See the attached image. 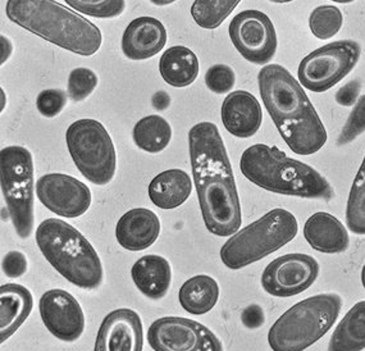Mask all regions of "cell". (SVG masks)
Masks as SVG:
<instances>
[{"mask_svg": "<svg viewBox=\"0 0 365 351\" xmlns=\"http://www.w3.org/2000/svg\"><path fill=\"white\" fill-rule=\"evenodd\" d=\"M189 151L205 226L215 236H232L241 226V205L218 127L212 122L194 126L189 132Z\"/></svg>", "mask_w": 365, "mask_h": 351, "instance_id": "obj_1", "label": "cell"}, {"mask_svg": "<svg viewBox=\"0 0 365 351\" xmlns=\"http://www.w3.org/2000/svg\"><path fill=\"white\" fill-rule=\"evenodd\" d=\"M259 91L284 143L299 156H312L327 143V130L302 83L289 69L268 64L259 71Z\"/></svg>", "mask_w": 365, "mask_h": 351, "instance_id": "obj_2", "label": "cell"}, {"mask_svg": "<svg viewBox=\"0 0 365 351\" xmlns=\"http://www.w3.org/2000/svg\"><path fill=\"white\" fill-rule=\"evenodd\" d=\"M6 14L13 24L82 57L96 54L103 43L98 26L56 0H8Z\"/></svg>", "mask_w": 365, "mask_h": 351, "instance_id": "obj_3", "label": "cell"}, {"mask_svg": "<svg viewBox=\"0 0 365 351\" xmlns=\"http://www.w3.org/2000/svg\"><path fill=\"white\" fill-rule=\"evenodd\" d=\"M240 170L249 181L271 193L326 201L334 198V188L318 171L287 157L277 146L247 148L240 159Z\"/></svg>", "mask_w": 365, "mask_h": 351, "instance_id": "obj_4", "label": "cell"}, {"mask_svg": "<svg viewBox=\"0 0 365 351\" xmlns=\"http://www.w3.org/2000/svg\"><path fill=\"white\" fill-rule=\"evenodd\" d=\"M36 244L67 281L83 290L101 286L104 275L101 258L88 238L70 223L58 218L43 220L36 230Z\"/></svg>", "mask_w": 365, "mask_h": 351, "instance_id": "obj_5", "label": "cell"}, {"mask_svg": "<svg viewBox=\"0 0 365 351\" xmlns=\"http://www.w3.org/2000/svg\"><path fill=\"white\" fill-rule=\"evenodd\" d=\"M342 307L337 294H319L300 301L284 312L268 332L274 351H302L332 328Z\"/></svg>", "mask_w": 365, "mask_h": 351, "instance_id": "obj_6", "label": "cell"}, {"mask_svg": "<svg viewBox=\"0 0 365 351\" xmlns=\"http://www.w3.org/2000/svg\"><path fill=\"white\" fill-rule=\"evenodd\" d=\"M299 231L295 215L277 208L233 233L220 249L222 263L230 270H241L268 257L291 243Z\"/></svg>", "mask_w": 365, "mask_h": 351, "instance_id": "obj_7", "label": "cell"}, {"mask_svg": "<svg viewBox=\"0 0 365 351\" xmlns=\"http://www.w3.org/2000/svg\"><path fill=\"white\" fill-rule=\"evenodd\" d=\"M0 181L14 231L21 238H30L35 222L36 188L31 151L17 145L1 149Z\"/></svg>", "mask_w": 365, "mask_h": 351, "instance_id": "obj_8", "label": "cell"}, {"mask_svg": "<svg viewBox=\"0 0 365 351\" xmlns=\"http://www.w3.org/2000/svg\"><path fill=\"white\" fill-rule=\"evenodd\" d=\"M71 158L81 175L98 186L113 180L117 156L107 128L96 119H78L66 132Z\"/></svg>", "mask_w": 365, "mask_h": 351, "instance_id": "obj_9", "label": "cell"}, {"mask_svg": "<svg viewBox=\"0 0 365 351\" xmlns=\"http://www.w3.org/2000/svg\"><path fill=\"white\" fill-rule=\"evenodd\" d=\"M360 54L361 48L354 40H339L324 45L300 62L299 82L313 93H324L355 68Z\"/></svg>", "mask_w": 365, "mask_h": 351, "instance_id": "obj_10", "label": "cell"}, {"mask_svg": "<svg viewBox=\"0 0 365 351\" xmlns=\"http://www.w3.org/2000/svg\"><path fill=\"white\" fill-rule=\"evenodd\" d=\"M228 32L233 46L247 62L263 66L276 56L277 34L265 13L257 9L240 12L231 21Z\"/></svg>", "mask_w": 365, "mask_h": 351, "instance_id": "obj_11", "label": "cell"}, {"mask_svg": "<svg viewBox=\"0 0 365 351\" xmlns=\"http://www.w3.org/2000/svg\"><path fill=\"white\" fill-rule=\"evenodd\" d=\"M148 341L155 351L223 350L220 339L208 327L180 317H163L153 322Z\"/></svg>", "mask_w": 365, "mask_h": 351, "instance_id": "obj_12", "label": "cell"}, {"mask_svg": "<svg viewBox=\"0 0 365 351\" xmlns=\"http://www.w3.org/2000/svg\"><path fill=\"white\" fill-rule=\"evenodd\" d=\"M319 264L308 254H286L265 267L262 286L276 297H291L302 294L317 281Z\"/></svg>", "mask_w": 365, "mask_h": 351, "instance_id": "obj_13", "label": "cell"}, {"mask_svg": "<svg viewBox=\"0 0 365 351\" xmlns=\"http://www.w3.org/2000/svg\"><path fill=\"white\" fill-rule=\"evenodd\" d=\"M36 194L45 208L64 218L81 217L91 205L90 188L64 173H48L40 177Z\"/></svg>", "mask_w": 365, "mask_h": 351, "instance_id": "obj_14", "label": "cell"}, {"mask_svg": "<svg viewBox=\"0 0 365 351\" xmlns=\"http://www.w3.org/2000/svg\"><path fill=\"white\" fill-rule=\"evenodd\" d=\"M40 315L48 331L64 342L80 339L85 330V315L80 302L68 291L53 289L40 299Z\"/></svg>", "mask_w": 365, "mask_h": 351, "instance_id": "obj_15", "label": "cell"}, {"mask_svg": "<svg viewBox=\"0 0 365 351\" xmlns=\"http://www.w3.org/2000/svg\"><path fill=\"white\" fill-rule=\"evenodd\" d=\"M144 347L143 323L135 310L122 307L101 322L95 341L96 351H141Z\"/></svg>", "mask_w": 365, "mask_h": 351, "instance_id": "obj_16", "label": "cell"}, {"mask_svg": "<svg viewBox=\"0 0 365 351\" xmlns=\"http://www.w3.org/2000/svg\"><path fill=\"white\" fill-rule=\"evenodd\" d=\"M222 123L233 136L247 138L259 131L263 113L258 99L249 91L237 90L227 95L220 109Z\"/></svg>", "mask_w": 365, "mask_h": 351, "instance_id": "obj_17", "label": "cell"}, {"mask_svg": "<svg viewBox=\"0 0 365 351\" xmlns=\"http://www.w3.org/2000/svg\"><path fill=\"white\" fill-rule=\"evenodd\" d=\"M167 44V30L159 19L139 17L127 26L122 36V51L131 61L155 57Z\"/></svg>", "mask_w": 365, "mask_h": 351, "instance_id": "obj_18", "label": "cell"}, {"mask_svg": "<svg viewBox=\"0 0 365 351\" xmlns=\"http://www.w3.org/2000/svg\"><path fill=\"white\" fill-rule=\"evenodd\" d=\"M160 220L146 208H135L120 217L115 227L118 244L130 251L145 250L157 241Z\"/></svg>", "mask_w": 365, "mask_h": 351, "instance_id": "obj_19", "label": "cell"}, {"mask_svg": "<svg viewBox=\"0 0 365 351\" xmlns=\"http://www.w3.org/2000/svg\"><path fill=\"white\" fill-rule=\"evenodd\" d=\"M304 238L314 250L323 254H340L350 246L346 227L326 212L309 217L304 226Z\"/></svg>", "mask_w": 365, "mask_h": 351, "instance_id": "obj_20", "label": "cell"}, {"mask_svg": "<svg viewBox=\"0 0 365 351\" xmlns=\"http://www.w3.org/2000/svg\"><path fill=\"white\" fill-rule=\"evenodd\" d=\"M34 299L30 290L17 285L6 283L0 288V342L3 344L31 314Z\"/></svg>", "mask_w": 365, "mask_h": 351, "instance_id": "obj_21", "label": "cell"}, {"mask_svg": "<svg viewBox=\"0 0 365 351\" xmlns=\"http://www.w3.org/2000/svg\"><path fill=\"white\" fill-rule=\"evenodd\" d=\"M131 276L140 292L151 300L164 297L172 283V268L165 258L155 254L144 255L133 264Z\"/></svg>", "mask_w": 365, "mask_h": 351, "instance_id": "obj_22", "label": "cell"}, {"mask_svg": "<svg viewBox=\"0 0 365 351\" xmlns=\"http://www.w3.org/2000/svg\"><path fill=\"white\" fill-rule=\"evenodd\" d=\"M192 182L187 172L178 168L164 171L151 180L148 193L151 203L160 209L181 207L189 199Z\"/></svg>", "mask_w": 365, "mask_h": 351, "instance_id": "obj_23", "label": "cell"}, {"mask_svg": "<svg viewBox=\"0 0 365 351\" xmlns=\"http://www.w3.org/2000/svg\"><path fill=\"white\" fill-rule=\"evenodd\" d=\"M159 72L170 86L186 88L197 78L199 59L189 48L176 45L164 51L159 61Z\"/></svg>", "mask_w": 365, "mask_h": 351, "instance_id": "obj_24", "label": "cell"}, {"mask_svg": "<svg viewBox=\"0 0 365 351\" xmlns=\"http://www.w3.org/2000/svg\"><path fill=\"white\" fill-rule=\"evenodd\" d=\"M178 299L187 313L202 315L215 307L220 299V286L213 277L197 275L183 283Z\"/></svg>", "mask_w": 365, "mask_h": 351, "instance_id": "obj_25", "label": "cell"}, {"mask_svg": "<svg viewBox=\"0 0 365 351\" xmlns=\"http://www.w3.org/2000/svg\"><path fill=\"white\" fill-rule=\"evenodd\" d=\"M365 349V301L354 305L336 327L328 344L331 351H360Z\"/></svg>", "mask_w": 365, "mask_h": 351, "instance_id": "obj_26", "label": "cell"}, {"mask_svg": "<svg viewBox=\"0 0 365 351\" xmlns=\"http://www.w3.org/2000/svg\"><path fill=\"white\" fill-rule=\"evenodd\" d=\"M133 141L141 151L157 154L163 151L172 138V127L167 119L153 114L148 116L133 127Z\"/></svg>", "mask_w": 365, "mask_h": 351, "instance_id": "obj_27", "label": "cell"}, {"mask_svg": "<svg viewBox=\"0 0 365 351\" xmlns=\"http://www.w3.org/2000/svg\"><path fill=\"white\" fill-rule=\"evenodd\" d=\"M241 0H195L191 6V16L205 30L218 29L239 6Z\"/></svg>", "mask_w": 365, "mask_h": 351, "instance_id": "obj_28", "label": "cell"}, {"mask_svg": "<svg viewBox=\"0 0 365 351\" xmlns=\"http://www.w3.org/2000/svg\"><path fill=\"white\" fill-rule=\"evenodd\" d=\"M346 225L351 233L365 235V157L349 195Z\"/></svg>", "mask_w": 365, "mask_h": 351, "instance_id": "obj_29", "label": "cell"}, {"mask_svg": "<svg viewBox=\"0 0 365 351\" xmlns=\"http://www.w3.org/2000/svg\"><path fill=\"white\" fill-rule=\"evenodd\" d=\"M344 24V16L337 6H319L309 16V27L315 38L328 40L336 36Z\"/></svg>", "mask_w": 365, "mask_h": 351, "instance_id": "obj_30", "label": "cell"}, {"mask_svg": "<svg viewBox=\"0 0 365 351\" xmlns=\"http://www.w3.org/2000/svg\"><path fill=\"white\" fill-rule=\"evenodd\" d=\"M75 11L95 19H115L125 12V0H64Z\"/></svg>", "mask_w": 365, "mask_h": 351, "instance_id": "obj_31", "label": "cell"}, {"mask_svg": "<svg viewBox=\"0 0 365 351\" xmlns=\"http://www.w3.org/2000/svg\"><path fill=\"white\" fill-rule=\"evenodd\" d=\"M99 78L93 69L78 67L68 76V98L75 103L85 101L94 93Z\"/></svg>", "mask_w": 365, "mask_h": 351, "instance_id": "obj_32", "label": "cell"}, {"mask_svg": "<svg viewBox=\"0 0 365 351\" xmlns=\"http://www.w3.org/2000/svg\"><path fill=\"white\" fill-rule=\"evenodd\" d=\"M365 131V94L361 95L355 103L351 113L347 118L346 123L342 127L340 136L337 138V145L350 144L355 138Z\"/></svg>", "mask_w": 365, "mask_h": 351, "instance_id": "obj_33", "label": "cell"}, {"mask_svg": "<svg viewBox=\"0 0 365 351\" xmlns=\"http://www.w3.org/2000/svg\"><path fill=\"white\" fill-rule=\"evenodd\" d=\"M235 82V71L227 64H215L205 73V85L215 94L231 93Z\"/></svg>", "mask_w": 365, "mask_h": 351, "instance_id": "obj_34", "label": "cell"}, {"mask_svg": "<svg viewBox=\"0 0 365 351\" xmlns=\"http://www.w3.org/2000/svg\"><path fill=\"white\" fill-rule=\"evenodd\" d=\"M67 104V94L59 88H48L43 90L38 95L36 108L41 116L46 118L57 117L63 111Z\"/></svg>", "mask_w": 365, "mask_h": 351, "instance_id": "obj_35", "label": "cell"}, {"mask_svg": "<svg viewBox=\"0 0 365 351\" xmlns=\"http://www.w3.org/2000/svg\"><path fill=\"white\" fill-rule=\"evenodd\" d=\"M29 268L27 258L21 251L12 250L6 253L3 262H1V270L3 273L9 278H19L24 276Z\"/></svg>", "mask_w": 365, "mask_h": 351, "instance_id": "obj_36", "label": "cell"}, {"mask_svg": "<svg viewBox=\"0 0 365 351\" xmlns=\"http://www.w3.org/2000/svg\"><path fill=\"white\" fill-rule=\"evenodd\" d=\"M360 90H361V83L359 80H353L337 90L334 99L341 107H354L360 98Z\"/></svg>", "mask_w": 365, "mask_h": 351, "instance_id": "obj_37", "label": "cell"}, {"mask_svg": "<svg viewBox=\"0 0 365 351\" xmlns=\"http://www.w3.org/2000/svg\"><path fill=\"white\" fill-rule=\"evenodd\" d=\"M241 320H242V323L247 328L255 330V328H259L262 325H264V312L259 305L254 304V305L246 307L245 310L242 312Z\"/></svg>", "mask_w": 365, "mask_h": 351, "instance_id": "obj_38", "label": "cell"}, {"mask_svg": "<svg viewBox=\"0 0 365 351\" xmlns=\"http://www.w3.org/2000/svg\"><path fill=\"white\" fill-rule=\"evenodd\" d=\"M153 107L157 111H164L170 106V96L165 91H158L153 95Z\"/></svg>", "mask_w": 365, "mask_h": 351, "instance_id": "obj_39", "label": "cell"}, {"mask_svg": "<svg viewBox=\"0 0 365 351\" xmlns=\"http://www.w3.org/2000/svg\"><path fill=\"white\" fill-rule=\"evenodd\" d=\"M1 64H4L6 62V59L11 57V54H12L13 46L12 43H11V40L9 39L6 38L4 35H1Z\"/></svg>", "mask_w": 365, "mask_h": 351, "instance_id": "obj_40", "label": "cell"}, {"mask_svg": "<svg viewBox=\"0 0 365 351\" xmlns=\"http://www.w3.org/2000/svg\"><path fill=\"white\" fill-rule=\"evenodd\" d=\"M151 3L154 4V6H170L172 3H175L177 0H150Z\"/></svg>", "mask_w": 365, "mask_h": 351, "instance_id": "obj_41", "label": "cell"}, {"mask_svg": "<svg viewBox=\"0 0 365 351\" xmlns=\"http://www.w3.org/2000/svg\"><path fill=\"white\" fill-rule=\"evenodd\" d=\"M331 1H334V3H340V4H350V3H353L355 0H331Z\"/></svg>", "mask_w": 365, "mask_h": 351, "instance_id": "obj_42", "label": "cell"}, {"mask_svg": "<svg viewBox=\"0 0 365 351\" xmlns=\"http://www.w3.org/2000/svg\"><path fill=\"white\" fill-rule=\"evenodd\" d=\"M6 107V94H4V91L1 90V111L4 109Z\"/></svg>", "mask_w": 365, "mask_h": 351, "instance_id": "obj_43", "label": "cell"}, {"mask_svg": "<svg viewBox=\"0 0 365 351\" xmlns=\"http://www.w3.org/2000/svg\"><path fill=\"white\" fill-rule=\"evenodd\" d=\"M361 283H363V286H364L365 289V264L363 270H361Z\"/></svg>", "mask_w": 365, "mask_h": 351, "instance_id": "obj_44", "label": "cell"}, {"mask_svg": "<svg viewBox=\"0 0 365 351\" xmlns=\"http://www.w3.org/2000/svg\"><path fill=\"white\" fill-rule=\"evenodd\" d=\"M272 3H290V1H294V0H269Z\"/></svg>", "mask_w": 365, "mask_h": 351, "instance_id": "obj_45", "label": "cell"}]
</instances>
